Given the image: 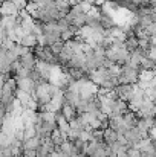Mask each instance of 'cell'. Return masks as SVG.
I'll return each mask as SVG.
<instances>
[{
  "label": "cell",
  "instance_id": "obj_1",
  "mask_svg": "<svg viewBox=\"0 0 156 157\" xmlns=\"http://www.w3.org/2000/svg\"><path fill=\"white\" fill-rule=\"evenodd\" d=\"M139 73H141V70L133 69V67H130L129 64H122V66H121V72H119V75H118V82H119V84L135 86V84H138V81H139Z\"/></svg>",
  "mask_w": 156,
  "mask_h": 157
},
{
  "label": "cell",
  "instance_id": "obj_2",
  "mask_svg": "<svg viewBox=\"0 0 156 157\" xmlns=\"http://www.w3.org/2000/svg\"><path fill=\"white\" fill-rule=\"evenodd\" d=\"M18 14H20V9H18L14 3H11V2H8V0H3V3H2V6H0V15H2V17H5V15L18 17Z\"/></svg>",
  "mask_w": 156,
  "mask_h": 157
},
{
  "label": "cell",
  "instance_id": "obj_3",
  "mask_svg": "<svg viewBox=\"0 0 156 157\" xmlns=\"http://www.w3.org/2000/svg\"><path fill=\"white\" fill-rule=\"evenodd\" d=\"M17 81V89H20V90H23V92H26V93H34V90H35V87H37V84L28 76V78H18V79H15Z\"/></svg>",
  "mask_w": 156,
  "mask_h": 157
},
{
  "label": "cell",
  "instance_id": "obj_4",
  "mask_svg": "<svg viewBox=\"0 0 156 157\" xmlns=\"http://www.w3.org/2000/svg\"><path fill=\"white\" fill-rule=\"evenodd\" d=\"M18 59H20L22 67H25V69H28V70H34V69H35L37 59H35V56H34V53L32 52H29V53H26V55H23V56H20Z\"/></svg>",
  "mask_w": 156,
  "mask_h": 157
},
{
  "label": "cell",
  "instance_id": "obj_5",
  "mask_svg": "<svg viewBox=\"0 0 156 157\" xmlns=\"http://www.w3.org/2000/svg\"><path fill=\"white\" fill-rule=\"evenodd\" d=\"M103 137H104V144L107 147H110V145H113L118 140V133L113 131L112 128H106L103 131Z\"/></svg>",
  "mask_w": 156,
  "mask_h": 157
},
{
  "label": "cell",
  "instance_id": "obj_6",
  "mask_svg": "<svg viewBox=\"0 0 156 157\" xmlns=\"http://www.w3.org/2000/svg\"><path fill=\"white\" fill-rule=\"evenodd\" d=\"M61 114L64 116V119H66L69 124L78 116V113H77L75 108H72V107H69V105H66V104L63 105V108H61Z\"/></svg>",
  "mask_w": 156,
  "mask_h": 157
},
{
  "label": "cell",
  "instance_id": "obj_7",
  "mask_svg": "<svg viewBox=\"0 0 156 157\" xmlns=\"http://www.w3.org/2000/svg\"><path fill=\"white\" fill-rule=\"evenodd\" d=\"M18 44H22V46H25V48H28V49H34L38 43H37V37L32 35V34H29V35H25V37L20 40Z\"/></svg>",
  "mask_w": 156,
  "mask_h": 157
},
{
  "label": "cell",
  "instance_id": "obj_8",
  "mask_svg": "<svg viewBox=\"0 0 156 157\" xmlns=\"http://www.w3.org/2000/svg\"><path fill=\"white\" fill-rule=\"evenodd\" d=\"M40 145H42V140L35 136V137L28 139V140L23 142V150H35V151H37V148H38Z\"/></svg>",
  "mask_w": 156,
  "mask_h": 157
},
{
  "label": "cell",
  "instance_id": "obj_9",
  "mask_svg": "<svg viewBox=\"0 0 156 157\" xmlns=\"http://www.w3.org/2000/svg\"><path fill=\"white\" fill-rule=\"evenodd\" d=\"M63 48H64V41H58V43H55V44H52L51 48V52L55 55V56H58L60 53H61V51H63Z\"/></svg>",
  "mask_w": 156,
  "mask_h": 157
},
{
  "label": "cell",
  "instance_id": "obj_10",
  "mask_svg": "<svg viewBox=\"0 0 156 157\" xmlns=\"http://www.w3.org/2000/svg\"><path fill=\"white\" fill-rule=\"evenodd\" d=\"M127 156L129 157H141L142 156V153H141L136 147H132V148H129V150H127Z\"/></svg>",
  "mask_w": 156,
  "mask_h": 157
},
{
  "label": "cell",
  "instance_id": "obj_11",
  "mask_svg": "<svg viewBox=\"0 0 156 157\" xmlns=\"http://www.w3.org/2000/svg\"><path fill=\"white\" fill-rule=\"evenodd\" d=\"M8 2L14 3L20 11H22V9H25V8H26V5H28V0H8Z\"/></svg>",
  "mask_w": 156,
  "mask_h": 157
},
{
  "label": "cell",
  "instance_id": "obj_12",
  "mask_svg": "<svg viewBox=\"0 0 156 157\" xmlns=\"http://www.w3.org/2000/svg\"><path fill=\"white\" fill-rule=\"evenodd\" d=\"M8 75H5V73H0V89H3V86H5V82L8 81Z\"/></svg>",
  "mask_w": 156,
  "mask_h": 157
},
{
  "label": "cell",
  "instance_id": "obj_13",
  "mask_svg": "<svg viewBox=\"0 0 156 157\" xmlns=\"http://www.w3.org/2000/svg\"><path fill=\"white\" fill-rule=\"evenodd\" d=\"M48 157H58V153H57V151H54V153H51Z\"/></svg>",
  "mask_w": 156,
  "mask_h": 157
},
{
  "label": "cell",
  "instance_id": "obj_14",
  "mask_svg": "<svg viewBox=\"0 0 156 157\" xmlns=\"http://www.w3.org/2000/svg\"><path fill=\"white\" fill-rule=\"evenodd\" d=\"M0 157H5L3 156V148H2V147H0Z\"/></svg>",
  "mask_w": 156,
  "mask_h": 157
}]
</instances>
